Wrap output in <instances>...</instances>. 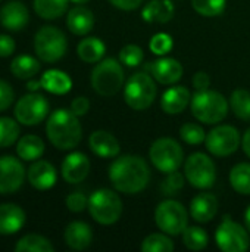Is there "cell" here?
<instances>
[{
  "mask_svg": "<svg viewBox=\"0 0 250 252\" xmlns=\"http://www.w3.org/2000/svg\"><path fill=\"white\" fill-rule=\"evenodd\" d=\"M109 179L116 190L134 195L149 185L150 168L141 157L124 155L112 162L109 168Z\"/></svg>",
  "mask_w": 250,
  "mask_h": 252,
  "instance_id": "cell-1",
  "label": "cell"
},
{
  "mask_svg": "<svg viewBox=\"0 0 250 252\" xmlns=\"http://www.w3.org/2000/svg\"><path fill=\"white\" fill-rule=\"evenodd\" d=\"M46 133L50 143L60 151H71L81 142L83 128L78 117L71 109H56L50 114Z\"/></svg>",
  "mask_w": 250,
  "mask_h": 252,
  "instance_id": "cell-2",
  "label": "cell"
},
{
  "mask_svg": "<svg viewBox=\"0 0 250 252\" xmlns=\"http://www.w3.org/2000/svg\"><path fill=\"white\" fill-rule=\"evenodd\" d=\"M192 112L205 124L221 123L228 114L227 99L215 90H200L192 99Z\"/></svg>",
  "mask_w": 250,
  "mask_h": 252,
  "instance_id": "cell-3",
  "label": "cell"
},
{
  "mask_svg": "<svg viewBox=\"0 0 250 252\" xmlns=\"http://www.w3.org/2000/svg\"><path fill=\"white\" fill-rule=\"evenodd\" d=\"M124 84V69L113 58L100 61L91 72V86L100 96L116 94Z\"/></svg>",
  "mask_w": 250,
  "mask_h": 252,
  "instance_id": "cell-4",
  "label": "cell"
},
{
  "mask_svg": "<svg viewBox=\"0 0 250 252\" xmlns=\"http://www.w3.org/2000/svg\"><path fill=\"white\" fill-rule=\"evenodd\" d=\"M68 41L65 34L52 25L40 28L34 37V50L40 61L43 62H56L62 59L66 53Z\"/></svg>",
  "mask_w": 250,
  "mask_h": 252,
  "instance_id": "cell-5",
  "label": "cell"
},
{
  "mask_svg": "<svg viewBox=\"0 0 250 252\" xmlns=\"http://www.w3.org/2000/svg\"><path fill=\"white\" fill-rule=\"evenodd\" d=\"M88 211L99 224L109 226L119 220L122 214V201L109 189H99L88 198Z\"/></svg>",
  "mask_w": 250,
  "mask_h": 252,
  "instance_id": "cell-6",
  "label": "cell"
},
{
  "mask_svg": "<svg viewBox=\"0 0 250 252\" xmlns=\"http://www.w3.org/2000/svg\"><path fill=\"white\" fill-rule=\"evenodd\" d=\"M156 96V86L150 75L146 72H137L131 75L124 89V99L127 105L136 111L147 109Z\"/></svg>",
  "mask_w": 250,
  "mask_h": 252,
  "instance_id": "cell-7",
  "label": "cell"
},
{
  "mask_svg": "<svg viewBox=\"0 0 250 252\" xmlns=\"http://www.w3.org/2000/svg\"><path fill=\"white\" fill-rule=\"evenodd\" d=\"M155 221L158 227L167 235H183L189 224V213L181 202L167 199L158 205L155 211Z\"/></svg>",
  "mask_w": 250,
  "mask_h": 252,
  "instance_id": "cell-8",
  "label": "cell"
},
{
  "mask_svg": "<svg viewBox=\"0 0 250 252\" xmlns=\"http://www.w3.org/2000/svg\"><path fill=\"white\" fill-rule=\"evenodd\" d=\"M150 161L161 173H172L180 168L183 164L184 152L177 140L169 137L158 139L152 143L150 148Z\"/></svg>",
  "mask_w": 250,
  "mask_h": 252,
  "instance_id": "cell-9",
  "label": "cell"
},
{
  "mask_svg": "<svg viewBox=\"0 0 250 252\" xmlns=\"http://www.w3.org/2000/svg\"><path fill=\"white\" fill-rule=\"evenodd\" d=\"M184 176L192 186L197 189H209L217 180L215 164L208 155L196 152L187 158L184 165Z\"/></svg>",
  "mask_w": 250,
  "mask_h": 252,
  "instance_id": "cell-10",
  "label": "cell"
},
{
  "mask_svg": "<svg viewBox=\"0 0 250 252\" xmlns=\"http://www.w3.org/2000/svg\"><path fill=\"white\" fill-rule=\"evenodd\" d=\"M49 114V102L40 93H28L22 96L13 109L16 121L22 126H37Z\"/></svg>",
  "mask_w": 250,
  "mask_h": 252,
  "instance_id": "cell-11",
  "label": "cell"
},
{
  "mask_svg": "<svg viewBox=\"0 0 250 252\" xmlns=\"http://www.w3.org/2000/svg\"><path fill=\"white\" fill-rule=\"evenodd\" d=\"M217 245L224 252H243L250 247L249 235L243 226L233 221L230 217L224 219L215 233Z\"/></svg>",
  "mask_w": 250,
  "mask_h": 252,
  "instance_id": "cell-12",
  "label": "cell"
},
{
  "mask_svg": "<svg viewBox=\"0 0 250 252\" xmlns=\"http://www.w3.org/2000/svg\"><path fill=\"white\" fill-rule=\"evenodd\" d=\"M208 151L215 157L233 155L240 146V133L233 126H218L205 139Z\"/></svg>",
  "mask_w": 250,
  "mask_h": 252,
  "instance_id": "cell-13",
  "label": "cell"
},
{
  "mask_svg": "<svg viewBox=\"0 0 250 252\" xmlns=\"http://www.w3.org/2000/svg\"><path fill=\"white\" fill-rule=\"evenodd\" d=\"M25 168L22 162L12 157H0V195H12L22 186Z\"/></svg>",
  "mask_w": 250,
  "mask_h": 252,
  "instance_id": "cell-14",
  "label": "cell"
},
{
  "mask_svg": "<svg viewBox=\"0 0 250 252\" xmlns=\"http://www.w3.org/2000/svg\"><path fill=\"white\" fill-rule=\"evenodd\" d=\"M27 179L32 188L37 190H47L56 185L57 173L56 168L49 161H35L27 171Z\"/></svg>",
  "mask_w": 250,
  "mask_h": 252,
  "instance_id": "cell-15",
  "label": "cell"
},
{
  "mask_svg": "<svg viewBox=\"0 0 250 252\" xmlns=\"http://www.w3.org/2000/svg\"><path fill=\"white\" fill-rule=\"evenodd\" d=\"M90 173V161L81 152L69 154L62 162V177L71 185L83 182Z\"/></svg>",
  "mask_w": 250,
  "mask_h": 252,
  "instance_id": "cell-16",
  "label": "cell"
},
{
  "mask_svg": "<svg viewBox=\"0 0 250 252\" xmlns=\"http://www.w3.org/2000/svg\"><path fill=\"white\" fill-rule=\"evenodd\" d=\"M29 21L28 9L21 1H9L0 9V22L9 31H21Z\"/></svg>",
  "mask_w": 250,
  "mask_h": 252,
  "instance_id": "cell-17",
  "label": "cell"
},
{
  "mask_svg": "<svg viewBox=\"0 0 250 252\" xmlns=\"http://www.w3.org/2000/svg\"><path fill=\"white\" fill-rule=\"evenodd\" d=\"M65 244L74 251H84L93 242V230L84 221H72L66 226L63 233Z\"/></svg>",
  "mask_w": 250,
  "mask_h": 252,
  "instance_id": "cell-18",
  "label": "cell"
},
{
  "mask_svg": "<svg viewBox=\"0 0 250 252\" xmlns=\"http://www.w3.org/2000/svg\"><path fill=\"white\" fill-rule=\"evenodd\" d=\"M88 145L93 154H96L100 158H115L121 151L116 137L105 130L93 131L88 139Z\"/></svg>",
  "mask_w": 250,
  "mask_h": 252,
  "instance_id": "cell-19",
  "label": "cell"
},
{
  "mask_svg": "<svg viewBox=\"0 0 250 252\" xmlns=\"http://www.w3.org/2000/svg\"><path fill=\"white\" fill-rule=\"evenodd\" d=\"M25 211L15 204L0 205V235L18 233L25 224Z\"/></svg>",
  "mask_w": 250,
  "mask_h": 252,
  "instance_id": "cell-20",
  "label": "cell"
},
{
  "mask_svg": "<svg viewBox=\"0 0 250 252\" xmlns=\"http://www.w3.org/2000/svg\"><path fill=\"white\" fill-rule=\"evenodd\" d=\"M218 211V199L212 193H199L193 198L190 205V214L197 223L211 221Z\"/></svg>",
  "mask_w": 250,
  "mask_h": 252,
  "instance_id": "cell-21",
  "label": "cell"
},
{
  "mask_svg": "<svg viewBox=\"0 0 250 252\" xmlns=\"http://www.w3.org/2000/svg\"><path fill=\"white\" fill-rule=\"evenodd\" d=\"M152 75L161 84H174L183 77V66L177 59L162 58L152 63Z\"/></svg>",
  "mask_w": 250,
  "mask_h": 252,
  "instance_id": "cell-22",
  "label": "cell"
},
{
  "mask_svg": "<svg viewBox=\"0 0 250 252\" xmlns=\"http://www.w3.org/2000/svg\"><path fill=\"white\" fill-rule=\"evenodd\" d=\"M66 25L75 35H85L94 27V15L84 6H75L68 12Z\"/></svg>",
  "mask_w": 250,
  "mask_h": 252,
  "instance_id": "cell-23",
  "label": "cell"
},
{
  "mask_svg": "<svg viewBox=\"0 0 250 252\" xmlns=\"http://www.w3.org/2000/svg\"><path fill=\"white\" fill-rule=\"evenodd\" d=\"M190 103V92L184 86H175L168 89L162 94L161 106L167 114H181Z\"/></svg>",
  "mask_w": 250,
  "mask_h": 252,
  "instance_id": "cell-24",
  "label": "cell"
},
{
  "mask_svg": "<svg viewBox=\"0 0 250 252\" xmlns=\"http://www.w3.org/2000/svg\"><path fill=\"white\" fill-rule=\"evenodd\" d=\"M174 12L175 9L171 0H152L144 6L141 16L150 24H165L174 16Z\"/></svg>",
  "mask_w": 250,
  "mask_h": 252,
  "instance_id": "cell-25",
  "label": "cell"
},
{
  "mask_svg": "<svg viewBox=\"0 0 250 252\" xmlns=\"http://www.w3.org/2000/svg\"><path fill=\"white\" fill-rule=\"evenodd\" d=\"M41 87L53 94H66L72 87L69 75L59 69H49L41 77Z\"/></svg>",
  "mask_w": 250,
  "mask_h": 252,
  "instance_id": "cell-26",
  "label": "cell"
},
{
  "mask_svg": "<svg viewBox=\"0 0 250 252\" xmlns=\"http://www.w3.org/2000/svg\"><path fill=\"white\" fill-rule=\"evenodd\" d=\"M16 154L24 161H37L44 154V142L35 134H25L16 143Z\"/></svg>",
  "mask_w": 250,
  "mask_h": 252,
  "instance_id": "cell-27",
  "label": "cell"
},
{
  "mask_svg": "<svg viewBox=\"0 0 250 252\" xmlns=\"http://www.w3.org/2000/svg\"><path fill=\"white\" fill-rule=\"evenodd\" d=\"M105 52H106V46L97 37L84 38V40L80 41V44L77 47V53H78L80 59L87 62V63L99 62L105 56Z\"/></svg>",
  "mask_w": 250,
  "mask_h": 252,
  "instance_id": "cell-28",
  "label": "cell"
},
{
  "mask_svg": "<svg viewBox=\"0 0 250 252\" xmlns=\"http://www.w3.org/2000/svg\"><path fill=\"white\" fill-rule=\"evenodd\" d=\"M10 71L19 80H29L40 71V62L32 56L19 55L12 61Z\"/></svg>",
  "mask_w": 250,
  "mask_h": 252,
  "instance_id": "cell-29",
  "label": "cell"
},
{
  "mask_svg": "<svg viewBox=\"0 0 250 252\" xmlns=\"http://www.w3.org/2000/svg\"><path fill=\"white\" fill-rule=\"evenodd\" d=\"M71 0H34V10L43 19H56L62 16Z\"/></svg>",
  "mask_w": 250,
  "mask_h": 252,
  "instance_id": "cell-30",
  "label": "cell"
},
{
  "mask_svg": "<svg viewBox=\"0 0 250 252\" xmlns=\"http://www.w3.org/2000/svg\"><path fill=\"white\" fill-rule=\"evenodd\" d=\"M16 252H53L55 248L52 242L41 236V235H27L21 238L16 245H15Z\"/></svg>",
  "mask_w": 250,
  "mask_h": 252,
  "instance_id": "cell-31",
  "label": "cell"
},
{
  "mask_svg": "<svg viewBox=\"0 0 250 252\" xmlns=\"http://www.w3.org/2000/svg\"><path fill=\"white\" fill-rule=\"evenodd\" d=\"M230 183L237 193L250 195V164L242 162L234 165L230 173Z\"/></svg>",
  "mask_w": 250,
  "mask_h": 252,
  "instance_id": "cell-32",
  "label": "cell"
},
{
  "mask_svg": "<svg viewBox=\"0 0 250 252\" xmlns=\"http://www.w3.org/2000/svg\"><path fill=\"white\" fill-rule=\"evenodd\" d=\"M183 242L190 251H202L208 247V233L197 226H187L183 232Z\"/></svg>",
  "mask_w": 250,
  "mask_h": 252,
  "instance_id": "cell-33",
  "label": "cell"
},
{
  "mask_svg": "<svg viewBox=\"0 0 250 252\" xmlns=\"http://www.w3.org/2000/svg\"><path fill=\"white\" fill-rule=\"evenodd\" d=\"M19 124L16 118L0 117V148L12 146L19 137Z\"/></svg>",
  "mask_w": 250,
  "mask_h": 252,
  "instance_id": "cell-34",
  "label": "cell"
},
{
  "mask_svg": "<svg viewBox=\"0 0 250 252\" xmlns=\"http://www.w3.org/2000/svg\"><path fill=\"white\" fill-rule=\"evenodd\" d=\"M230 105L236 117L243 121H250V93L248 90H234L230 99Z\"/></svg>",
  "mask_w": 250,
  "mask_h": 252,
  "instance_id": "cell-35",
  "label": "cell"
},
{
  "mask_svg": "<svg viewBox=\"0 0 250 252\" xmlns=\"http://www.w3.org/2000/svg\"><path fill=\"white\" fill-rule=\"evenodd\" d=\"M141 251L143 252H172L174 251V242L165 236V235H159V233H153L149 235L143 244H141Z\"/></svg>",
  "mask_w": 250,
  "mask_h": 252,
  "instance_id": "cell-36",
  "label": "cell"
},
{
  "mask_svg": "<svg viewBox=\"0 0 250 252\" xmlns=\"http://www.w3.org/2000/svg\"><path fill=\"white\" fill-rule=\"evenodd\" d=\"M227 0H192L193 9L202 16H218L224 12Z\"/></svg>",
  "mask_w": 250,
  "mask_h": 252,
  "instance_id": "cell-37",
  "label": "cell"
},
{
  "mask_svg": "<svg viewBox=\"0 0 250 252\" xmlns=\"http://www.w3.org/2000/svg\"><path fill=\"white\" fill-rule=\"evenodd\" d=\"M180 137L187 145H200L206 139V134H205V130L202 126L187 123L180 128Z\"/></svg>",
  "mask_w": 250,
  "mask_h": 252,
  "instance_id": "cell-38",
  "label": "cell"
},
{
  "mask_svg": "<svg viewBox=\"0 0 250 252\" xmlns=\"http://www.w3.org/2000/svg\"><path fill=\"white\" fill-rule=\"evenodd\" d=\"M143 58V50L137 44H127L119 52V61L127 66H139Z\"/></svg>",
  "mask_w": 250,
  "mask_h": 252,
  "instance_id": "cell-39",
  "label": "cell"
},
{
  "mask_svg": "<svg viewBox=\"0 0 250 252\" xmlns=\"http://www.w3.org/2000/svg\"><path fill=\"white\" fill-rule=\"evenodd\" d=\"M184 186V176L180 174L178 171L168 173V177L162 180L161 183V192L167 196H174L177 195Z\"/></svg>",
  "mask_w": 250,
  "mask_h": 252,
  "instance_id": "cell-40",
  "label": "cell"
},
{
  "mask_svg": "<svg viewBox=\"0 0 250 252\" xmlns=\"http://www.w3.org/2000/svg\"><path fill=\"white\" fill-rule=\"evenodd\" d=\"M172 49V38L165 32H159L150 40V50L155 55H167Z\"/></svg>",
  "mask_w": 250,
  "mask_h": 252,
  "instance_id": "cell-41",
  "label": "cell"
},
{
  "mask_svg": "<svg viewBox=\"0 0 250 252\" xmlns=\"http://www.w3.org/2000/svg\"><path fill=\"white\" fill-rule=\"evenodd\" d=\"M66 207L72 213H81L88 207V199L81 192H74L66 198Z\"/></svg>",
  "mask_w": 250,
  "mask_h": 252,
  "instance_id": "cell-42",
  "label": "cell"
},
{
  "mask_svg": "<svg viewBox=\"0 0 250 252\" xmlns=\"http://www.w3.org/2000/svg\"><path fill=\"white\" fill-rule=\"evenodd\" d=\"M13 99H15V92L12 86L7 81L0 80V112L6 111L13 103Z\"/></svg>",
  "mask_w": 250,
  "mask_h": 252,
  "instance_id": "cell-43",
  "label": "cell"
},
{
  "mask_svg": "<svg viewBox=\"0 0 250 252\" xmlns=\"http://www.w3.org/2000/svg\"><path fill=\"white\" fill-rule=\"evenodd\" d=\"M88 109H90V102H88V99L84 97V96L75 97V99L72 100V103H71V111H72L77 117L85 115V114L88 112Z\"/></svg>",
  "mask_w": 250,
  "mask_h": 252,
  "instance_id": "cell-44",
  "label": "cell"
},
{
  "mask_svg": "<svg viewBox=\"0 0 250 252\" xmlns=\"http://www.w3.org/2000/svg\"><path fill=\"white\" fill-rule=\"evenodd\" d=\"M15 40L7 34H0V58H7L15 52Z\"/></svg>",
  "mask_w": 250,
  "mask_h": 252,
  "instance_id": "cell-45",
  "label": "cell"
},
{
  "mask_svg": "<svg viewBox=\"0 0 250 252\" xmlns=\"http://www.w3.org/2000/svg\"><path fill=\"white\" fill-rule=\"evenodd\" d=\"M211 86V78L206 72H196L193 77V87L200 92V90H208Z\"/></svg>",
  "mask_w": 250,
  "mask_h": 252,
  "instance_id": "cell-46",
  "label": "cell"
},
{
  "mask_svg": "<svg viewBox=\"0 0 250 252\" xmlns=\"http://www.w3.org/2000/svg\"><path fill=\"white\" fill-rule=\"evenodd\" d=\"M109 1L115 7L122 9V10H134L143 3V0H109Z\"/></svg>",
  "mask_w": 250,
  "mask_h": 252,
  "instance_id": "cell-47",
  "label": "cell"
},
{
  "mask_svg": "<svg viewBox=\"0 0 250 252\" xmlns=\"http://www.w3.org/2000/svg\"><path fill=\"white\" fill-rule=\"evenodd\" d=\"M243 151L246 152V155L250 158V127L246 130V133L243 136Z\"/></svg>",
  "mask_w": 250,
  "mask_h": 252,
  "instance_id": "cell-48",
  "label": "cell"
},
{
  "mask_svg": "<svg viewBox=\"0 0 250 252\" xmlns=\"http://www.w3.org/2000/svg\"><path fill=\"white\" fill-rule=\"evenodd\" d=\"M41 87V81H34V80H31V81H28V84H27V89L29 90V92H35V90H38Z\"/></svg>",
  "mask_w": 250,
  "mask_h": 252,
  "instance_id": "cell-49",
  "label": "cell"
},
{
  "mask_svg": "<svg viewBox=\"0 0 250 252\" xmlns=\"http://www.w3.org/2000/svg\"><path fill=\"white\" fill-rule=\"evenodd\" d=\"M245 223H246V229L249 230L250 233V205L248 207L246 213H245Z\"/></svg>",
  "mask_w": 250,
  "mask_h": 252,
  "instance_id": "cell-50",
  "label": "cell"
},
{
  "mask_svg": "<svg viewBox=\"0 0 250 252\" xmlns=\"http://www.w3.org/2000/svg\"><path fill=\"white\" fill-rule=\"evenodd\" d=\"M72 3H75V4H84V3H87V1H90V0H71Z\"/></svg>",
  "mask_w": 250,
  "mask_h": 252,
  "instance_id": "cell-51",
  "label": "cell"
}]
</instances>
